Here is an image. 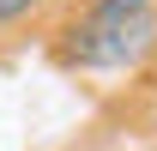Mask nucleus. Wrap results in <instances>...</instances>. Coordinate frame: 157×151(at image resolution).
<instances>
[{"label":"nucleus","instance_id":"f257e3e1","mask_svg":"<svg viewBox=\"0 0 157 151\" xmlns=\"http://www.w3.org/2000/svg\"><path fill=\"white\" fill-rule=\"evenodd\" d=\"M151 48H157V6L151 0H139V6L91 0V12L60 42V60L85 67V73H121V67H139Z\"/></svg>","mask_w":157,"mask_h":151},{"label":"nucleus","instance_id":"f03ea898","mask_svg":"<svg viewBox=\"0 0 157 151\" xmlns=\"http://www.w3.org/2000/svg\"><path fill=\"white\" fill-rule=\"evenodd\" d=\"M42 0H0V24H18V18H30Z\"/></svg>","mask_w":157,"mask_h":151},{"label":"nucleus","instance_id":"7ed1b4c3","mask_svg":"<svg viewBox=\"0 0 157 151\" xmlns=\"http://www.w3.org/2000/svg\"><path fill=\"white\" fill-rule=\"evenodd\" d=\"M127 6H139V0H127Z\"/></svg>","mask_w":157,"mask_h":151}]
</instances>
